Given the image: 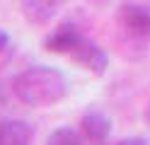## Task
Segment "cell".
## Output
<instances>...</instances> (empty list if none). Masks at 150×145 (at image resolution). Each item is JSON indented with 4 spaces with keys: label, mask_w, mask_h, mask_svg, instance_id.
<instances>
[{
    "label": "cell",
    "mask_w": 150,
    "mask_h": 145,
    "mask_svg": "<svg viewBox=\"0 0 150 145\" xmlns=\"http://www.w3.org/2000/svg\"><path fill=\"white\" fill-rule=\"evenodd\" d=\"M82 39H85V36L80 34V29L75 27L73 22H61L56 29H51V32L46 34V39H44V48H46L49 53L70 56L73 48L78 46Z\"/></svg>",
    "instance_id": "cell-4"
},
{
    "label": "cell",
    "mask_w": 150,
    "mask_h": 145,
    "mask_svg": "<svg viewBox=\"0 0 150 145\" xmlns=\"http://www.w3.org/2000/svg\"><path fill=\"white\" fill-rule=\"evenodd\" d=\"M145 121H148V126H150V106H148V111H145Z\"/></svg>",
    "instance_id": "cell-11"
},
{
    "label": "cell",
    "mask_w": 150,
    "mask_h": 145,
    "mask_svg": "<svg viewBox=\"0 0 150 145\" xmlns=\"http://www.w3.org/2000/svg\"><path fill=\"white\" fill-rule=\"evenodd\" d=\"M116 24L131 41H150V7L136 0H126L116 10Z\"/></svg>",
    "instance_id": "cell-2"
},
{
    "label": "cell",
    "mask_w": 150,
    "mask_h": 145,
    "mask_svg": "<svg viewBox=\"0 0 150 145\" xmlns=\"http://www.w3.org/2000/svg\"><path fill=\"white\" fill-rule=\"evenodd\" d=\"M34 128L24 119H3L0 121V145H32Z\"/></svg>",
    "instance_id": "cell-5"
},
{
    "label": "cell",
    "mask_w": 150,
    "mask_h": 145,
    "mask_svg": "<svg viewBox=\"0 0 150 145\" xmlns=\"http://www.w3.org/2000/svg\"><path fill=\"white\" fill-rule=\"evenodd\" d=\"M82 131L73 128V126H58L51 135L46 138V145H82Z\"/></svg>",
    "instance_id": "cell-8"
},
{
    "label": "cell",
    "mask_w": 150,
    "mask_h": 145,
    "mask_svg": "<svg viewBox=\"0 0 150 145\" xmlns=\"http://www.w3.org/2000/svg\"><path fill=\"white\" fill-rule=\"evenodd\" d=\"M97 3H99V5H104V3H107V0H97Z\"/></svg>",
    "instance_id": "cell-12"
},
{
    "label": "cell",
    "mask_w": 150,
    "mask_h": 145,
    "mask_svg": "<svg viewBox=\"0 0 150 145\" xmlns=\"http://www.w3.org/2000/svg\"><path fill=\"white\" fill-rule=\"evenodd\" d=\"M53 3H61V0H53Z\"/></svg>",
    "instance_id": "cell-13"
},
{
    "label": "cell",
    "mask_w": 150,
    "mask_h": 145,
    "mask_svg": "<svg viewBox=\"0 0 150 145\" xmlns=\"http://www.w3.org/2000/svg\"><path fill=\"white\" fill-rule=\"evenodd\" d=\"M119 145H150L145 138H140V135H131V138H124L119 140Z\"/></svg>",
    "instance_id": "cell-10"
},
{
    "label": "cell",
    "mask_w": 150,
    "mask_h": 145,
    "mask_svg": "<svg viewBox=\"0 0 150 145\" xmlns=\"http://www.w3.org/2000/svg\"><path fill=\"white\" fill-rule=\"evenodd\" d=\"M22 15L32 24H49L56 15V3L53 0H22L20 3Z\"/></svg>",
    "instance_id": "cell-7"
},
{
    "label": "cell",
    "mask_w": 150,
    "mask_h": 145,
    "mask_svg": "<svg viewBox=\"0 0 150 145\" xmlns=\"http://www.w3.org/2000/svg\"><path fill=\"white\" fill-rule=\"evenodd\" d=\"M80 131L92 143H104L111 133V119L102 111H87L80 119Z\"/></svg>",
    "instance_id": "cell-6"
},
{
    "label": "cell",
    "mask_w": 150,
    "mask_h": 145,
    "mask_svg": "<svg viewBox=\"0 0 150 145\" xmlns=\"http://www.w3.org/2000/svg\"><path fill=\"white\" fill-rule=\"evenodd\" d=\"M70 61H75L82 70H87L92 75H104L107 68H109V56L104 53V48L99 44L90 41V39H82V41L73 48V53L68 56Z\"/></svg>",
    "instance_id": "cell-3"
},
{
    "label": "cell",
    "mask_w": 150,
    "mask_h": 145,
    "mask_svg": "<svg viewBox=\"0 0 150 145\" xmlns=\"http://www.w3.org/2000/svg\"><path fill=\"white\" fill-rule=\"evenodd\" d=\"M70 92L68 77L51 65H29L12 80V94L27 106H53L63 102Z\"/></svg>",
    "instance_id": "cell-1"
},
{
    "label": "cell",
    "mask_w": 150,
    "mask_h": 145,
    "mask_svg": "<svg viewBox=\"0 0 150 145\" xmlns=\"http://www.w3.org/2000/svg\"><path fill=\"white\" fill-rule=\"evenodd\" d=\"M15 53V44H12V36L0 27V65H5L7 61L12 58Z\"/></svg>",
    "instance_id": "cell-9"
}]
</instances>
